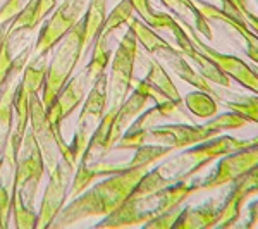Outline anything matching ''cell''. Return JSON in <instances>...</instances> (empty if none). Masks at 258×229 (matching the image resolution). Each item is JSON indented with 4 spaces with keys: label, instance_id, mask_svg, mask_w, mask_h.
Returning a JSON list of instances; mask_svg holds the SVG:
<instances>
[{
    "label": "cell",
    "instance_id": "obj_1",
    "mask_svg": "<svg viewBox=\"0 0 258 229\" xmlns=\"http://www.w3.org/2000/svg\"><path fill=\"white\" fill-rule=\"evenodd\" d=\"M152 165H136L120 170L117 174L103 178L93 185L90 190H85L81 195L73 198L52 222L53 229L69 227L76 222H81L90 217H105L117 210L138 186V183Z\"/></svg>",
    "mask_w": 258,
    "mask_h": 229
},
{
    "label": "cell",
    "instance_id": "obj_2",
    "mask_svg": "<svg viewBox=\"0 0 258 229\" xmlns=\"http://www.w3.org/2000/svg\"><path fill=\"white\" fill-rule=\"evenodd\" d=\"M248 124V121L238 112L229 110L224 114H217L205 124H159L155 128L143 133H124L122 138L115 143L117 150H136L141 145H164L172 150H182L193 147L197 143L214 138L224 131L241 130Z\"/></svg>",
    "mask_w": 258,
    "mask_h": 229
},
{
    "label": "cell",
    "instance_id": "obj_3",
    "mask_svg": "<svg viewBox=\"0 0 258 229\" xmlns=\"http://www.w3.org/2000/svg\"><path fill=\"white\" fill-rule=\"evenodd\" d=\"M193 193V183L179 181L167 186V188L157 190L148 195H140V197L131 195L117 210L105 215L102 222L97 224V227L145 226L148 220L155 219L157 215L181 207Z\"/></svg>",
    "mask_w": 258,
    "mask_h": 229
},
{
    "label": "cell",
    "instance_id": "obj_4",
    "mask_svg": "<svg viewBox=\"0 0 258 229\" xmlns=\"http://www.w3.org/2000/svg\"><path fill=\"white\" fill-rule=\"evenodd\" d=\"M83 40H85V26L83 19L71 30L68 35L55 45L52 57L48 61L47 80H45L43 90H41V102L48 107L53 98L59 95L64 85L73 78L74 69L78 68L81 57L85 55L83 50Z\"/></svg>",
    "mask_w": 258,
    "mask_h": 229
},
{
    "label": "cell",
    "instance_id": "obj_5",
    "mask_svg": "<svg viewBox=\"0 0 258 229\" xmlns=\"http://www.w3.org/2000/svg\"><path fill=\"white\" fill-rule=\"evenodd\" d=\"M138 59V41L133 31L127 28L126 35L119 40L110 61L109 83H107V110L117 112L124 100L129 97L133 88L135 64Z\"/></svg>",
    "mask_w": 258,
    "mask_h": 229
},
{
    "label": "cell",
    "instance_id": "obj_6",
    "mask_svg": "<svg viewBox=\"0 0 258 229\" xmlns=\"http://www.w3.org/2000/svg\"><path fill=\"white\" fill-rule=\"evenodd\" d=\"M107 83H109L107 73L100 74L93 85H91L88 95H86L85 102H83V109L76 124V131H74L73 141L69 143V148L76 162L81 160L83 153H85L86 147H88L91 135L95 133L100 121H102V118L107 112Z\"/></svg>",
    "mask_w": 258,
    "mask_h": 229
},
{
    "label": "cell",
    "instance_id": "obj_7",
    "mask_svg": "<svg viewBox=\"0 0 258 229\" xmlns=\"http://www.w3.org/2000/svg\"><path fill=\"white\" fill-rule=\"evenodd\" d=\"M45 174V164L41 157L40 147L36 143L31 130L28 128L24 135L23 145L18 157V169H16V180L12 195L18 193L26 205L35 209V198L38 193L41 178Z\"/></svg>",
    "mask_w": 258,
    "mask_h": 229
},
{
    "label": "cell",
    "instance_id": "obj_8",
    "mask_svg": "<svg viewBox=\"0 0 258 229\" xmlns=\"http://www.w3.org/2000/svg\"><path fill=\"white\" fill-rule=\"evenodd\" d=\"M88 2L90 0H64L60 2L36 36L35 50H33L35 55L50 53V50H53V47L83 19Z\"/></svg>",
    "mask_w": 258,
    "mask_h": 229
},
{
    "label": "cell",
    "instance_id": "obj_9",
    "mask_svg": "<svg viewBox=\"0 0 258 229\" xmlns=\"http://www.w3.org/2000/svg\"><path fill=\"white\" fill-rule=\"evenodd\" d=\"M258 165V143L249 145L246 148L236 150L232 153L220 157L219 164L212 170L207 178L193 183L195 193L203 190H215L224 188V186L231 185L243 174H246L249 169Z\"/></svg>",
    "mask_w": 258,
    "mask_h": 229
},
{
    "label": "cell",
    "instance_id": "obj_10",
    "mask_svg": "<svg viewBox=\"0 0 258 229\" xmlns=\"http://www.w3.org/2000/svg\"><path fill=\"white\" fill-rule=\"evenodd\" d=\"M76 169L60 160L53 173L48 174V183L45 186L43 198L38 210V219H36V229H47L52 226L60 210L66 207L69 195V186L73 181V176Z\"/></svg>",
    "mask_w": 258,
    "mask_h": 229
},
{
    "label": "cell",
    "instance_id": "obj_11",
    "mask_svg": "<svg viewBox=\"0 0 258 229\" xmlns=\"http://www.w3.org/2000/svg\"><path fill=\"white\" fill-rule=\"evenodd\" d=\"M181 24L186 28V31L189 33L193 43L197 45L203 53H207V55L224 71L226 76L234 80L236 83H239L243 88L249 90L251 93L258 95V73L255 68H251L248 62H244L243 59H239V57L231 55V53H224V52H220V50H215L214 47L207 45L205 41L200 38L198 31L193 30V26H191L188 21H181Z\"/></svg>",
    "mask_w": 258,
    "mask_h": 229
},
{
    "label": "cell",
    "instance_id": "obj_12",
    "mask_svg": "<svg viewBox=\"0 0 258 229\" xmlns=\"http://www.w3.org/2000/svg\"><path fill=\"white\" fill-rule=\"evenodd\" d=\"M30 130L35 136L36 143L40 147L41 157H43L45 173H53L62 159V152L59 147L53 130L47 119V109L41 102L40 93H35L31 97V110H30Z\"/></svg>",
    "mask_w": 258,
    "mask_h": 229
},
{
    "label": "cell",
    "instance_id": "obj_13",
    "mask_svg": "<svg viewBox=\"0 0 258 229\" xmlns=\"http://www.w3.org/2000/svg\"><path fill=\"white\" fill-rule=\"evenodd\" d=\"M253 197H258V165L231 183L229 193L220 203V219L217 227L234 226L243 214L246 202Z\"/></svg>",
    "mask_w": 258,
    "mask_h": 229
},
{
    "label": "cell",
    "instance_id": "obj_14",
    "mask_svg": "<svg viewBox=\"0 0 258 229\" xmlns=\"http://www.w3.org/2000/svg\"><path fill=\"white\" fill-rule=\"evenodd\" d=\"M153 57H155L157 61H160L162 64H165V68H169L170 71H172L179 80L186 81L188 85L195 86L197 90H202V91H207V93L214 95L219 102H222V98H219V95L215 93L214 88L210 86V83L189 64V61L186 59V57L182 55L176 47H172L170 43H167L165 47L157 50V52L153 53Z\"/></svg>",
    "mask_w": 258,
    "mask_h": 229
},
{
    "label": "cell",
    "instance_id": "obj_15",
    "mask_svg": "<svg viewBox=\"0 0 258 229\" xmlns=\"http://www.w3.org/2000/svg\"><path fill=\"white\" fill-rule=\"evenodd\" d=\"M150 97L145 91H141L140 88H135L129 93V97L124 100V103L120 105V109L115 114V119L112 123V130L109 135V143H107V150L109 153L114 150L115 143L122 138V135L129 130L135 119L143 112L145 109H148Z\"/></svg>",
    "mask_w": 258,
    "mask_h": 229
},
{
    "label": "cell",
    "instance_id": "obj_16",
    "mask_svg": "<svg viewBox=\"0 0 258 229\" xmlns=\"http://www.w3.org/2000/svg\"><path fill=\"white\" fill-rule=\"evenodd\" d=\"M198 6V9L203 12L210 21H220V23H226L227 26H231L232 30H236L241 35V38L246 43V53L255 64L258 66V35L253 33L248 28V24L244 23L243 19L232 16L231 12H227L226 9H222L220 6H214V4H209L205 0H193Z\"/></svg>",
    "mask_w": 258,
    "mask_h": 229
},
{
    "label": "cell",
    "instance_id": "obj_17",
    "mask_svg": "<svg viewBox=\"0 0 258 229\" xmlns=\"http://www.w3.org/2000/svg\"><path fill=\"white\" fill-rule=\"evenodd\" d=\"M220 203L222 200L212 198L202 205H186L179 212V217L174 222L177 229H209L217 227L220 219Z\"/></svg>",
    "mask_w": 258,
    "mask_h": 229
},
{
    "label": "cell",
    "instance_id": "obj_18",
    "mask_svg": "<svg viewBox=\"0 0 258 229\" xmlns=\"http://www.w3.org/2000/svg\"><path fill=\"white\" fill-rule=\"evenodd\" d=\"M90 88H91V83L88 81V78H86L85 71H83L81 74H78V76H73L66 83L64 88L59 91V95H57L52 102L60 109L62 119H68L69 116L85 102Z\"/></svg>",
    "mask_w": 258,
    "mask_h": 229
},
{
    "label": "cell",
    "instance_id": "obj_19",
    "mask_svg": "<svg viewBox=\"0 0 258 229\" xmlns=\"http://www.w3.org/2000/svg\"><path fill=\"white\" fill-rule=\"evenodd\" d=\"M18 76L12 74L0 91V169L4 164V152L12 131V105H14L16 90H18Z\"/></svg>",
    "mask_w": 258,
    "mask_h": 229
},
{
    "label": "cell",
    "instance_id": "obj_20",
    "mask_svg": "<svg viewBox=\"0 0 258 229\" xmlns=\"http://www.w3.org/2000/svg\"><path fill=\"white\" fill-rule=\"evenodd\" d=\"M160 2H162V6L167 7L172 14H176V19L188 21V18H193L195 30L202 36H205L209 41L214 40V30H212V26H210V19L198 9V6L193 0H160Z\"/></svg>",
    "mask_w": 258,
    "mask_h": 229
},
{
    "label": "cell",
    "instance_id": "obj_21",
    "mask_svg": "<svg viewBox=\"0 0 258 229\" xmlns=\"http://www.w3.org/2000/svg\"><path fill=\"white\" fill-rule=\"evenodd\" d=\"M107 2L109 0H90L86 6V11L83 14V26H85L83 50H85V53L102 31L103 23L107 19Z\"/></svg>",
    "mask_w": 258,
    "mask_h": 229
},
{
    "label": "cell",
    "instance_id": "obj_22",
    "mask_svg": "<svg viewBox=\"0 0 258 229\" xmlns=\"http://www.w3.org/2000/svg\"><path fill=\"white\" fill-rule=\"evenodd\" d=\"M143 80L147 81L152 88H155L159 93L164 95L165 98L172 100V102H177V103H182V97H181V93H179L177 86L174 85L172 78L169 76V73L165 71L164 64H162L160 61L152 59L148 62V73Z\"/></svg>",
    "mask_w": 258,
    "mask_h": 229
},
{
    "label": "cell",
    "instance_id": "obj_23",
    "mask_svg": "<svg viewBox=\"0 0 258 229\" xmlns=\"http://www.w3.org/2000/svg\"><path fill=\"white\" fill-rule=\"evenodd\" d=\"M112 59V50H110V36L98 35L93 41V48H91V59L85 69V74L88 81L93 85L95 80L100 74L107 73V68L110 66Z\"/></svg>",
    "mask_w": 258,
    "mask_h": 229
},
{
    "label": "cell",
    "instance_id": "obj_24",
    "mask_svg": "<svg viewBox=\"0 0 258 229\" xmlns=\"http://www.w3.org/2000/svg\"><path fill=\"white\" fill-rule=\"evenodd\" d=\"M182 103L184 109L198 119H212L219 114V100L202 90L189 91L186 97H182Z\"/></svg>",
    "mask_w": 258,
    "mask_h": 229
},
{
    "label": "cell",
    "instance_id": "obj_25",
    "mask_svg": "<svg viewBox=\"0 0 258 229\" xmlns=\"http://www.w3.org/2000/svg\"><path fill=\"white\" fill-rule=\"evenodd\" d=\"M133 14H135V9H133L131 2L129 0H120L117 6L110 11V14H107V19L103 23V28L100 31V35L103 36H112L119 28L127 26L133 21Z\"/></svg>",
    "mask_w": 258,
    "mask_h": 229
},
{
    "label": "cell",
    "instance_id": "obj_26",
    "mask_svg": "<svg viewBox=\"0 0 258 229\" xmlns=\"http://www.w3.org/2000/svg\"><path fill=\"white\" fill-rule=\"evenodd\" d=\"M174 150L164 145H141L136 148L133 159L127 162L129 167H136V165H153L162 159H167Z\"/></svg>",
    "mask_w": 258,
    "mask_h": 229
},
{
    "label": "cell",
    "instance_id": "obj_27",
    "mask_svg": "<svg viewBox=\"0 0 258 229\" xmlns=\"http://www.w3.org/2000/svg\"><path fill=\"white\" fill-rule=\"evenodd\" d=\"M11 215L14 217V226L18 229H36L38 212L33 209V207L26 205L18 193L12 195V214Z\"/></svg>",
    "mask_w": 258,
    "mask_h": 229
},
{
    "label": "cell",
    "instance_id": "obj_28",
    "mask_svg": "<svg viewBox=\"0 0 258 229\" xmlns=\"http://www.w3.org/2000/svg\"><path fill=\"white\" fill-rule=\"evenodd\" d=\"M224 105L229 110L238 112L239 116H243L248 123H256L258 124V95H243L234 100H227L224 102Z\"/></svg>",
    "mask_w": 258,
    "mask_h": 229
},
{
    "label": "cell",
    "instance_id": "obj_29",
    "mask_svg": "<svg viewBox=\"0 0 258 229\" xmlns=\"http://www.w3.org/2000/svg\"><path fill=\"white\" fill-rule=\"evenodd\" d=\"M12 214V191L0 183V229L9 227Z\"/></svg>",
    "mask_w": 258,
    "mask_h": 229
},
{
    "label": "cell",
    "instance_id": "obj_30",
    "mask_svg": "<svg viewBox=\"0 0 258 229\" xmlns=\"http://www.w3.org/2000/svg\"><path fill=\"white\" fill-rule=\"evenodd\" d=\"M179 212H181V207H176V209H172L169 212H164V214L157 215L155 219L148 220L143 227H147V229H169V227H174V222H176L177 217H179Z\"/></svg>",
    "mask_w": 258,
    "mask_h": 229
},
{
    "label": "cell",
    "instance_id": "obj_31",
    "mask_svg": "<svg viewBox=\"0 0 258 229\" xmlns=\"http://www.w3.org/2000/svg\"><path fill=\"white\" fill-rule=\"evenodd\" d=\"M23 0H6L0 7V26H7L23 9Z\"/></svg>",
    "mask_w": 258,
    "mask_h": 229
},
{
    "label": "cell",
    "instance_id": "obj_32",
    "mask_svg": "<svg viewBox=\"0 0 258 229\" xmlns=\"http://www.w3.org/2000/svg\"><path fill=\"white\" fill-rule=\"evenodd\" d=\"M129 2H131V6L136 14L140 16V19L152 28L153 21H155V9L152 7L150 0H129Z\"/></svg>",
    "mask_w": 258,
    "mask_h": 229
},
{
    "label": "cell",
    "instance_id": "obj_33",
    "mask_svg": "<svg viewBox=\"0 0 258 229\" xmlns=\"http://www.w3.org/2000/svg\"><path fill=\"white\" fill-rule=\"evenodd\" d=\"M222 9H226L227 12H231L232 16L243 19V12L246 9V0H222Z\"/></svg>",
    "mask_w": 258,
    "mask_h": 229
},
{
    "label": "cell",
    "instance_id": "obj_34",
    "mask_svg": "<svg viewBox=\"0 0 258 229\" xmlns=\"http://www.w3.org/2000/svg\"><path fill=\"white\" fill-rule=\"evenodd\" d=\"M258 226V198L248 205V219L244 222V227H255Z\"/></svg>",
    "mask_w": 258,
    "mask_h": 229
},
{
    "label": "cell",
    "instance_id": "obj_35",
    "mask_svg": "<svg viewBox=\"0 0 258 229\" xmlns=\"http://www.w3.org/2000/svg\"><path fill=\"white\" fill-rule=\"evenodd\" d=\"M243 18H244V23L248 24L249 30H251L253 33H256V35H258V16H256V14H253L251 11L244 9Z\"/></svg>",
    "mask_w": 258,
    "mask_h": 229
},
{
    "label": "cell",
    "instance_id": "obj_36",
    "mask_svg": "<svg viewBox=\"0 0 258 229\" xmlns=\"http://www.w3.org/2000/svg\"><path fill=\"white\" fill-rule=\"evenodd\" d=\"M209 4H214V6H222V0H205Z\"/></svg>",
    "mask_w": 258,
    "mask_h": 229
},
{
    "label": "cell",
    "instance_id": "obj_37",
    "mask_svg": "<svg viewBox=\"0 0 258 229\" xmlns=\"http://www.w3.org/2000/svg\"><path fill=\"white\" fill-rule=\"evenodd\" d=\"M255 69H256V73H258V68H255Z\"/></svg>",
    "mask_w": 258,
    "mask_h": 229
},
{
    "label": "cell",
    "instance_id": "obj_38",
    "mask_svg": "<svg viewBox=\"0 0 258 229\" xmlns=\"http://www.w3.org/2000/svg\"><path fill=\"white\" fill-rule=\"evenodd\" d=\"M0 28H2V26H0Z\"/></svg>",
    "mask_w": 258,
    "mask_h": 229
}]
</instances>
